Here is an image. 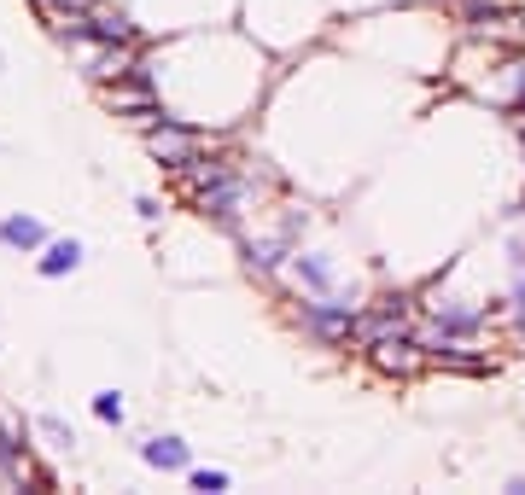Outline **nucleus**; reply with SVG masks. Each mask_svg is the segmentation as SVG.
Here are the masks:
<instances>
[{
    "mask_svg": "<svg viewBox=\"0 0 525 495\" xmlns=\"http://www.w3.org/2000/svg\"><path fill=\"white\" fill-rule=\"evenodd\" d=\"M356 315H362V303H350L345 292H298L292 297V321L310 332L315 344H327V350L356 344Z\"/></svg>",
    "mask_w": 525,
    "mask_h": 495,
    "instance_id": "f257e3e1",
    "label": "nucleus"
},
{
    "mask_svg": "<svg viewBox=\"0 0 525 495\" xmlns=\"http://www.w3.org/2000/svg\"><path fill=\"white\" fill-rule=\"evenodd\" d=\"M415 297H374L362 303L356 315V350H374V344H391V338H415Z\"/></svg>",
    "mask_w": 525,
    "mask_h": 495,
    "instance_id": "f03ea898",
    "label": "nucleus"
},
{
    "mask_svg": "<svg viewBox=\"0 0 525 495\" xmlns=\"http://www.w3.org/2000/svg\"><path fill=\"white\" fill-rule=\"evenodd\" d=\"M146 152H152V158H158V164L175 175V169H187L199 152H205V134L187 129L181 117H158V123L146 129Z\"/></svg>",
    "mask_w": 525,
    "mask_h": 495,
    "instance_id": "7ed1b4c3",
    "label": "nucleus"
},
{
    "mask_svg": "<svg viewBox=\"0 0 525 495\" xmlns=\"http://www.w3.org/2000/svg\"><path fill=\"white\" fill-rule=\"evenodd\" d=\"M292 251H298V245H292L286 233H251V228L240 233V263L251 268L257 280H280L286 263H292Z\"/></svg>",
    "mask_w": 525,
    "mask_h": 495,
    "instance_id": "20e7f679",
    "label": "nucleus"
},
{
    "mask_svg": "<svg viewBox=\"0 0 525 495\" xmlns=\"http://www.w3.org/2000/svg\"><path fill=\"white\" fill-rule=\"evenodd\" d=\"M362 356H368V362L380 367L385 379H415L420 367L432 362V356L420 350L415 338H391V344H374V350H362Z\"/></svg>",
    "mask_w": 525,
    "mask_h": 495,
    "instance_id": "39448f33",
    "label": "nucleus"
},
{
    "mask_svg": "<svg viewBox=\"0 0 525 495\" xmlns=\"http://www.w3.org/2000/svg\"><path fill=\"white\" fill-rule=\"evenodd\" d=\"M479 99L520 111V105H525V53H514V59H502V65L490 70V82L479 88Z\"/></svg>",
    "mask_w": 525,
    "mask_h": 495,
    "instance_id": "423d86ee",
    "label": "nucleus"
},
{
    "mask_svg": "<svg viewBox=\"0 0 525 495\" xmlns=\"http://www.w3.org/2000/svg\"><path fill=\"white\" fill-rule=\"evenodd\" d=\"M82 41H140V30H135V18H129L123 6H94L88 24H82V35L65 41V47H82Z\"/></svg>",
    "mask_w": 525,
    "mask_h": 495,
    "instance_id": "0eeeda50",
    "label": "nucleus"
},
{
    "mask_svg": "<svg viewBox=\"0 0 525 495\" xmlns=\"http://www.w3.org/2000/svg\"><path fill=\"white\" fill-rule=\"evenodd\" d=\"M450 12L467 30H496V24H520L514 0H450Z\"/></svg>",
    "mask_w": 525,
    "mask_h": 495,
    "instance_id": "6e6552de",
    "label": "nucleus"
},
{
    "mask_svg": "<svg viewBox=\"0 0 525 495\" xmlns=\"http://www.w3.org/2000/svg\"><path fill=\"white\" fill-rule=\"evenodd\" d=\"M82 268V239H47L41 251H35V274L41 280H65Z\"/></svg>",
    "mask_w": 525,
    "mask_h": 495,
    "instance_id": "1a4fd4ad",
    "label": "nucleus"
},
{
    "mask_svg": "<svg viewBox=\"0 0 525 495\" xmlns=\"http://www.w3.org/2000/svg\"><path fill=\"white\" fill-rule=\"evenodd\" d=\"M286 274H292L304 292H339V274H333V263H327L321 251H292Z\"/></svg>",
    "mask_w": 525,
    "mask_h": 495,
    "instance_id": "9d476101",
    "label": "nucleus"
},
{
    "mask_svg": "<svg viewBox=\"0 0 525 495\" xmlns=\"http://www.w3.org/2000/svg\"><path fill=\"white\" fill-rule=\"evenodd\" d=\"M438 367H444V373H467V379H490V373H496V356H490L479 338H467V344L444 350V356H438Z\"/></svg>",
    "mask_w": 525,
    "mask_h": 495,
    "instance_id": "9b49d317",
    "label": "nucleus"
},
{
    "mask_svg": "<svg viewBox=\"0 0 525 495\" xmlns=\"http://www.w3.org/2000/svg\"><path fill=\"white\" fill-rule=\"evenodd\" d=\"M140 461L152 466V472H187V466H193V449L164 431V437H146V443H140Z\"/></svg>",
    "mask_w": 525,
    "mask_h": 495,
    "instance_id": "f8f14e48",
    "label": "nucleus"
},
{
    "mask_svg": "<svg viewBox=\"0 0 525 495\" xmlns=\"http://www.w3.org/2000/svg\"><path fill=\"white\" fill-rule=\"evenodd\" d=\"M47 239H53V233L41 228L35 216H0V245H6V251H18V257H35Z\"/></svg>",
    "mask_w": 525,
    "mask_h": 495,
    "instance_id": "ddd939ff",
    "label": "nucleus"
},
{
    "mask_svg": "<svg viewBox=\"0 0 525 495\" xmlns=\"http://www.w3.org/2000/svg\"><path fill=\"white\" fill-rule=\"evenodd\" d=\"M94 420H100V426H123V420H129L123 396L117 391H94Z\"/></svg>",
    "mask_w": 525,
    "mask_h": 495,
    "instance_id": "4468645a",
    "label": "nucleus"
},
{
    "mask_svg": "<svg viewBox=\"0 0 525 495\" xmlns=\"http://www.w3.org/2000/svg\"><path fill=\"white\" fill-rule=\"evenodd\" d=\"M187 484L205 490V495H222L228 490V472H222V466H187Z\"/></svg>",
    "mask_w": 525,
    "mask_h": 495,
    "instance_id": "2eb2a0df",
    "label": "nucleus"
},
{
    "mask_svg": "<svg viewBox=\"0 0 525 495\" xmlns=\"http://www.w3.org/2000/svg\"><path fill=\"white\" fill-rule=\"evenodd\" d=\"M514 303H508V315H514V332H525V245H514Z\"/></svg>",
    "mask_w": 525,
    "mask_h": 495,
    "instance_id": "dca6fc26",
    "label": "nucleus"
},
{
    "mask_svg": "<svg viewBox=\"0 0 525 495\" xmlns=\"http://www.w3.org/2000/svg\"><path fill=\"white\" fill-rule=\"evenodd\" d=\"M35 431H41V437H53L59 449H70V443H76V437H70V426H65V420H53V414H41V420H35Z\"/></svg>",
    "mask_w": 525,
    "mask_h": 495,
    "instance_id": "f3484780",
    "label": "nucleus"
},
{
    "mask_svg": "<svg viewBox=\"0 0 525 495\" xmlns=\"http://www.w3.org/2000/svg\"><path fill=\"white\" fill-rule=\"evenodd\" d=\"M304 222H310V216H304V210H286V216H280V233H286V239H292V245H298V233H304Z\"/></svg>",
    "mask_w": 525,
    "mask_h": 495,
    "instance_id": "a211bd4d",
    "label": "nucleus"
}]
</instances>
